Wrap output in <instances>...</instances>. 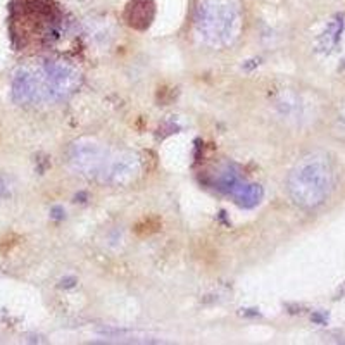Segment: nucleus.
<instances>
[{"instance_id": "f257e3e1", "label": "nucleus", "mask_w": 345, "mask_h": 345, "mask_svg": "<svg viewBox=\"0 0 345 345\" xmlns=\"http://www.w3.org/2000/svg\"><path fill=\"white\" fill-rule=\"evenodd\" d=\"M342 166L326 149L304 152L287 176V193L295 207L304 212H316L326 207L342 185Z\"/></svg>"}, {"instance_id": "f03ea898", "label": "nucleus", "mask_w": 345, "mask_h": 345, "mask_svg": "<svg viewBox=\"0 0 345 345\" xmlns=\"http://www.w3.org/2000/svg\"><path fill=\"white\" fill-rule=\"evenodd\" d=\"M81 71L64 59H42L21 66L12 78V97L19 104L59 102L75 93Z\"/></svg>"}, {"instance_id": "7ed1b4c3", "label": "nucleus", "mask_w": 345, "mask_h": 345, "mask_svg": "<svg viewBox=\"0 0 345 345\" xmlns=\"http://www.w3.org/2000/svg\"><path fill=\"white\" fill-rule=\"evenodd\" d=\"M67 162L80 175L102 183L125 187L142 175V159L135 152L116 151L93 138H80L69 145Z\"/></svg>"}, {"instance_id": "20e7f679", "label": "nucleus", "mask_w": 345, "mask_h": 345, "mask_svg": "<svg viewBox=\"0 0 345 345\" xmlns=\"http://www.w3.org/2000/svg\"><path fill=\"white\" fill-rule=\"evenodd\" d=\"M275 116L285 128L309 133L325 128L331 101L306 83H285L273 93Z\"/></svg>"}, {"instance_id": "39448f33", "label": "nucleus", "mask_w": 345, "mask_h": 345, "mask_svg": "<svg viewBox=\"0 0 345 345\" xmlns=\"http://www.w3.org/2000/svg\"><path fill=\"white\" fill-rule=\"evenodd\" d=\"M199 38L212 48H226L238 40L243 26L237 0H199L193 14Z\"/></svg>"}, {"instance_id": "423d86ee", "label": "nucleus", "mask_w": 345, "mask_h": 345, "mask_svg": "<svg viewBox=\"0 0 345 345\" xmlns=\"http://www.w3.org/2000/svg\"><path fill=\"white\" fill-rule=\"evenodd\" d=\"M325 128L328 131L330 138L345 145V97L330 104Z\"/></svg>"}, {"instance_id": "0eeeda50", "label": "nucleus", "mask_w": 345, "mask_h": 345, "mask_svg": "<svg viewBox=\"0 0 345 345\" xmlns=\"http://www.w3.org/2000/svg\"><path fill=\"white\" fill-rule=\"evenodd\" d=\"M154 16V6L151 0H133V2L128 6V11H126V17H128V22L135 28H145L149 26Z\"/></svg>"}, {"instance_id": "6e6552de", "label": "nucleus", "mask_w": 345, "mask_h": 345, "mask_svg": "<svg viewBox=\"0 0 345 345\" xmlns=\"http://www.w3.org/2000/svg\"><path fill=\"white\" fill-rule=\"evenodd\" d=\"M262 195V190L257 185H247V187H238L233 192V197L240 206L243 207H252L259 202Z\"/></svg>"}]
</instances>
